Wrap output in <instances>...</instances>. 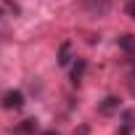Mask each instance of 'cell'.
<instances>
[{
  "mask_svg": "<svg viewBox=\"0 0 135 135\" xmlns=\"http://www.w3.org/2000/svg\"><path fill=\"white\" fill-rule=\"evenodd\" d=\"M24 106V95H21V90H8L6 95H3V109H8V111H19Z\"/></svg>",
  "mask_w": 135,
  "mask_h": 135,
  "instance_id": "7a4b0ae2",
  "label": "cell"
},
{
  "mask_svg": "<svg viewBox=\"0 0 135 135\" xmlns=\"http://www.w3.org/2000/svg\"><path fill=\"white\" fill-rule=\"evenodd\" d=\"M69 61H72V45L64 42L61 50H58V66H69Z\"/></svg>",
  "mask_w": 135,
  "mask_h": 135,
  "instance_id": "8992f818",
  "label": "cell"
},
{
  "mask_svg": "<svg viewBox=\"0 0 135 135\" xmlns=\"http://www.w3.org/2000/svg\"><path fill=\"white\" fill-rule=\"evenodd\" d=\"M21 132H24V135H35V132H37V122H35V119H24V122H21Z\"/></svg>",
  "mask_w": 135,
  "mask_h": 135,
  "instance_id": "ba28073f",
  "label": "cell"
},
{
  "mask_svg": "<svg viewBox=\"0 0 135 135\" xmlns=\"http://www.w3.org/2000/svg\"><path fill=\"white\" fill-rule=\"evenodd\" d=\"M80 8H85L90 16H106L111 11V0H77Z\"/></svg>",
  "mask_w": 135,
  "mask_h": 135,
  "instance_id": "6da1fadb",
  "label": "cell"
},
{
  "mask_svg": "<svg viewBox=\"0 0 135 135\" xmlns=\"http://www.w3.org/2000/svg\"><path fill=\"white\" fill-rule=\"evenodd\" d=\"M98 111H101V114H114V111H119V98H117V95H106V98L101 101Z\"/></svg>",
  "mask_w": 135,
  "mask_h": 135,
  "instance_id": "3957f363",
  "label": "cell"
},
{
  "mask_svg": "<svg viewBox=\"0 0 135 135\" xmlns=\"http://www.w3.org/2000/svg\"><path fill=\"white\" fill-rule=\"evenodd\" d=\"M117 42H119V48H122L130 58H135V37H132V35H119Z\"/></svg>",
  "mask_w": 135,
  "mask_h": 135,
  "instance_id": "277c9868",
  "label": "cell"
},
{
  "mask_svg": "<svg viewBox=\"0 0 135 135\" xmlns=\"http://www.w3.org/2000/svg\"><path fill=\"white\" fill-rule=\"evenodd\" d=\"M80 135H88V127H80Z\"/></svg>",
  "mask_w": 135,
  "mask_h": 135,
  "instance_id": "8fae6325",
  "label": "cell"
},
{
  "mask_svg": "<svg viewBox=\"0 0 135 135\" xmlns=\"http://www.w3.org/2000/svg\"><path fill=\"white\" fill-rule=\"evenodd\" d=\"M42 135H58V132H56V130H45Z\"/></svg>",
  "mask_w": 135,
  "mask_h": 135,
  "instance_id": "30bf717a",
  "label": "cell"
},
{
  "mask_svg": "<svg viewBox=\"0 0 135 135\" xmlns=\"http://www.w3.org/2000/svg\"><path fill=\"white\" fill-rule=\"evenodd\" d=\"M124 11H127V16H130V19H135V0H130Z\"/></svg>",
  "mask_w": 135,
  "mask_h": 135,
  "instance_id": "9c48e42d",
  "label": "cell"
},
{
  "mask_svg": "<svg viewBox=\"0 0 135 135\" xmlns=\"http://www.w3.org/2000/svg\"><path fill=\"white\" fill-rule=\"evenodd\" d=\"M13 16V13H19V6L16 3H11V0H3V3H0V19H3V16Z\"/></svg>",
  "mask_w": 135,
  "mask_h": 135,
  "instance_id": "52a82bcc",
  "label": "cell"
},
{
  "mask_svg": "<svg viewBox=\"0 0 135 135\" xmlns=\"http://www.w3.org/2000/svg\"><path fill=\"white\" fill-rule=\"evenodd\" d=\"M85 72H88V61H85V58H77V61L72 64V82H80V80L85 77Z\"/></svg>",
  "mask_w": 135,
  "mask_h": 135,
  "instance_id": "5b68a950",
  "label": "cell"
}]
</instances>
